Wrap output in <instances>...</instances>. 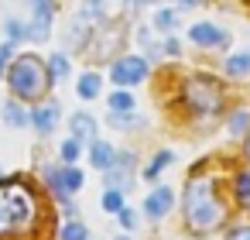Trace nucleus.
Wrapping results in <instances>:
<instances>
[{
	"mask_svg": "<svg viewBox=\"0 0 250 240\" xmlns=\"http://www.w3.org/2000/svg\"><path fill=\"white\" fill-rule=\"evenodd\" d=\"M223 219H226V206L219 202L216 185L209 178H199V175L188 178V185H185V226L202 237V233L219 230Z\"/></svg>",
	"mask_w": 250,
	"mask_h": 240,
	"instance_id": "1",
	"label": "nucleus"
},
{
	"mask_svg": "<svg viewBox=\"0 0 250 240\" xmlns=\"http://www.w3.org/2000/svg\"><path fill=\"white\" fill-rule=\"evenodd\" d=\"M35 216H38V202L28 182H18V178L0 182V237L31 230Z\"/></svg>",
	"mask_w": 250,
	"mask_h": 240,
	"instance_id": "2",
	"label": "nucleus"
},
{
	"mask_svg": "<svg viewBox=\"0 0 250 240\" xmlns=\"http://www.w3.org/2000/svg\"><path fill=\"white\" fill-rule=\"evenodd\" d=\"M55 76H48V65L38 59V55H21L11 72H7V83H11V93L21 96V100H42L48 83Z\"/></svg>",
	"mask_w": 250,
	"mask_h": 240,
	"instance_id": "3",
	"label": "nucleus"
},
{
	"mask_svg": "<svg viewBox=\"0 0 250 240\" xmlns=\"http://www.w3.org/2000/svg\"><path fill=\"white\" fill-rule=\"evenodd\" d=\"M185 100L192 103V110L212 113V110H219V103H223V89H219V83H212L209 76H192V79L185 83Z\"/></svg>",
	"mask_w": 250,
	"mask_h": 240,
	"instance_id": "4",
	"label": "nucleus"
},
{
	"mask_svg": "<svg viewBox=\"0 0 250 240\" xmlns=\"http://www.w3.org/2000/svg\"><path fill=\"white\" fill-rule=\"evenodd\" d=\"M144 76H147V62H144L141 55H124V59H117L113 69H110V79H113L117 86H134V83H141Z\"/></svg>",
	"mask_w": 250,
	"mask_h": 240,
	"instance_id": "5",
	"label": "nucleus"
},
{
	"mask_svg": "<svg viewBox=\"0 0 250 240\" xmlns=\"http://www.w3.org/2000/svg\"><path fill=\"white\" fill-rule=\"evenodd\" d=\"M171 199H175V196H171V189H168V185H158V189L144 199V213H147L151 219H161V216L171 209Z\"/></svg>",
	"mask_w": 250,
	"mask_h": 240,
	"instance_id": "6",
	"label": "nucleus"
},
{
	"mask_svg": "<svg viewBox=\"0 0 250 240\" xmlns=\"http://www.w3.org/2000/svg\"><path fill=\"white\" fill-rule=\"evenodd\" d=\"M55 120H59V103H42L35 113H31V124H35V131L38 134H52L55 131Z\"/></svg>",
	"mask_w": 250,
	"mask_h": 240,
	"instance_id": "7",
	"label": "nucleus"
},
{
	"mask_svg": "<svg viewBox=\"0 0 250 240\" xmlns=\"http://www.w3.org/2000/svg\"><path fill=\"white\" fill-rule=\"evenodd\" d=\"M188 38L195 42V45H223L226 42V35L216 28V24H206V21H199V24H192V31H188Z\"/></svg>",
	"mask_w": 250,
	"mask_h": 240,
	"instance_id": "8",
	"label": "nucleus"
},
{
	"mask_svg": "<svg viewBox=\"0 0 250 240\" xmlns=\"http://www.w3.org/2000/svg\"><path fill=\"white\" fill-rule=\"evenodd\" d=\"M31 7H35L31 38H45L48 35V24H52V4H48V0H31Z\"/></svg>",
	"mask_w": 250,
	"mask_h": 240,
	"instance_id": "9",
	"label": "nucleus"
},
{
	"mask_svg": "<svg viewBox=\"0 0 250 240\" xmlns=\"http://www.w3.org/2000/svg\"><path fill=\"white\" fill-rule=\"evenodd\" d=\"M89 161H93L100 172H110V168L117 165V154H113V148H110L106 141H93V144H89Z\"/></svg>",
	"mask_w": 250,
	"mask_h": 240,
	"instance_id": "10",
	"label": "nucleus"
},
{
	"mask_svg": "<svg viewBox=\"0 0 250 240\" xmlns=\"http://www.w3.org/2000/svg\"><path fill=\"white\" fill-rule=\"evenodd\" d=\"M72 137L83 144V141H96V120L89 113H76L72 117Z\"/></svg>",
	"mask_w": 250,
	"mask_h": 240,
	"instance_id": "11",
	"label": "nucleus"
},
{
	"mask_svg": "<svg viewBox=\"0 0 250 240\" xmlns=\"http://www.w3.org/2000/svg\"><path fill=\"white\" fill-rule=\"evenodd\" d=\"M4 120H7L11 127H24L31 117H28V110H24L18 100H11V103H4Z\"/></svg>",
	"mask_w": 250,
	"mask_h": 240,
	"instance_id": "12",
	"label": "nucleus"
},
{
	"mask_svg": "<svg viewBox=\"0 0 250 240\" xmlns=\"http://www.w3.org/2000/svg\"><path fill=\"white\" fill-rule=\"evenodd\" d=\"M233 192H236V199H240V206L250 213V172H240L236 178H233Z\"/></svg>",
	"mask_w": 250,
	"mask_h": 240,
	"instance_id": "13",
	"label": "nucleus"
},
{
	"mask_svg": "<svg viewBox=\"0 0 250 240\" xmlns=\"http://www.w3.org/2000/svg\"><path fill=\"white\" fill-rule=\"evenodd\" d=\"M96 93H100V76H96V72L79 76V96H83V100H93Z\"/></svg>",
	"mask_w": 250,
	"mask_h": 240,
	"instance_id": "14",
	"label": "nucleus"
},
{
	"mask_svg": "<svg viewBox=\"0 0 250 240\" xmlns=\"http://www.w3.org/2000/svg\"><path fill=\"white\" fill-rule=\"evenodd\" d=\"M250 72V55H229L226 59V76H247Z\"/></svg>",
	"mask_w": 250,
	"mask_h": 240,
	"instance_id": "15",
	"label": "nucleus"
},
{
	"mask_svg": "<svg viewBox=\"0 0 250 240\" xmlns=\"http://www.w3.org/2000/svg\"><path fill=\"white\" fill-rule=\"evenodd\" d=\"M247 131H250V110H236V113L229 117V134L240 137V134H247Z\"/></svg>",
	"mask_w": 250,
	"mask_h": 240,
	"instance_id": "16",
	"label": "nucleus"
},
{
	"mask_svg": "<svg viewBox=\"0 0 250 240\" xmlns=\"http://www.w3.org/2000/svg\"><path fill=\"white\" fill-rule=\"evenodd\" d=\"M110 110H113V113H130V110H134V96L124 93V89L113 93V96H110Z\"/></svg>",
	"mask_w": 250,
	"mask_h": 240,
	"instance_id": "17",
	"label": "nucleus"
},
{
	"mask_svg": "<svg viewBox=\"0 0 250 240\" xmlns=\"http://www.w3.org/2000/svg\"><path fill=\"white\" fill-rule=\"evenodd\" d=\"M62 189H65V192H79V189H83V172L69 165V168L62 172Z\"/></svg>",
	"mask_w": 250,
	"mask_h": 240,
	"instance_id": "18",
	"label": "nucleus"
},
{
	"mask_svg": "<svg viewBox=\"0 0 250 240\" xmlns=\"http://www.w3.org/2000/svg\"><path fill=\"white\" fill-rule=\"evenodd\" d=\"M171 165V151H161V154H154V161L144 168V178H158V172L161 168H168Z\"/></svg>",
	"mask_w": 250,
	"mask_h": 240,
	"instance_id": "19",
	"label": "nucleus"
},
{
	"mask_svg": "<svg viewBox=\"0 0 250 240\" xmlns=\"http://www.w3.org/2000/svg\"><path fill=\"white\" fill-rule=\"evenodd\" d=\"M103 209H106V213H120V209H127L120 189H106V192H103Z\"/></svg>",
	"mask_w": 250,
	"mask_h": 240,
	"instance_id": "20",
	"label": "nucleus"
},
{
	"mask_svg": "<svg viewBox=\"0 0 250 240\" xmlns=\"http://www.w3.org/2000/svg\"><path fill=\"white\" fill-rule=\"evenodd\" d=\"M89 237V230L79 223V219H69L65 226H62V240H86Z\"/></svg>",
	"mask_w": 250,
	"mask_h": 240,
	"instance_id": "21",
	"label": "nucleus"
},
{
	"mask_svg": "<svg viewBox=\"0 0 250 240\" xmlns=\"http://www.w3.org/2000/svg\"><path fill=\"white\" fill-rule=\"evenodd\" d=\"M175 24H178V14L175 11H158V18H154V28L158 31H175Z\"/></svg>",
	"mask_w": 250,
	"mask_h": 240,
	"instance_id": "22",
	"label": "nucleus"
},
{
	"mask_svg": "<svg viewBox=\"0 0 250 240\" xmlns=\"http://www.w3.org/2000/svg\"><path fill=\"white\" fill-rule=\"evenodd\" d=\"M79 151H83V144H79L76 137H69V141L62 144V161H65V165H76V158H79Z\"/></svg>",
	"mask_w": 250,
	"mask_h": 240,
	"instance_id": "23",
	"label": "nucleus"
},
{
	"mask_svg": "<svg viewBox=\"0 0 250 240\" xmlns=\"http://www.w3.org/2000/svg\"><path fill=\"white\" fill-rule=\"evenodd\" d=\"M7 35H11V42H18V38H31V28H24L21 21H7Z\"/></svg>",
	"mask_w": 250,
	"mask_h": 240,
	"instance_id": "24",
	"label": "nucleus"
},
{
	"mask_svg": "<svg viewBox=\"0 0 250 240\" xmlns=\"http://www.w3.org/2000/svg\"><path fill=\"white\" fill-rule=\"evenodd\" d=\"M52 72H55V79L69 76V62H65V55H52Z\"/></svg>",
	"mask_w": 250,
	"mask_h": 240,
	"instance_id": "25",
	"label": "nucleus"
},
{
	"mask_svg": "<svg viewBox=\"0 0 250 240\" xmlns=\"http://www.w3.org/2000/svg\"><path fill=\"white\" fill-rule=\"evenodd\" d=\"M45 178H48V185H52L59 196H65V189H62V172H59V168H48V172H45Z\"/></svg>",
	"mask_w": 250,
	"mask_h": 240,
	"instance_id": "26",
	"label": "nucleus"
},
{
	"mask_svg": "<svg viewBox=\"0 0 250 240\" xmlns=\"http://www.w3.org/2000/svg\"><path fill=\"white\" fill-rule=\"evenodd\" d=\"M117 216H120V226H124V230H134V226H137V213H134V209H120Z\"/></svg>",
	"mask_w": 250,
	"mask_h": 240,
	"instance_id": "27",
	"label": "nucleus"
},
{
	"mask_svg": "<svg viewBox=\"0 0 250 240\" xmlns=\"http://www.w3.org/2000/svg\"><path fill=\"white\" fill-rule=\"evenodd\" d=\"M226 240H250V223H243V226H233V230L226 233Z\"/></svg>",
	"mask_w": 250,
	"mask_h": 240,
	"instance_id": "28",
	"label": "nucleus"
},
{
	"mask_svg": "<svg viewBox=\"0 0 250 240\" xmlns=\"http://www.w3.org/2000/svg\"><path fill=\"white\" fill-rule=\"evenodd\" d=\"M11 48H14V45H4V48H0V76H4V62L11 59Z\"/></svg>",
	"mask_w": 250,
	"mask_h": 240,
	"instance_id": "29",
	"label": "nucleus"
},
{
	"mask_svg": "<svg viewBox=\"0 0 250 240\" xmlns=\"http://www.w3.org/2000/svg\"><path fill=\"white\" fill-rule=\"evenodd\" d=\"M165 52H168V55H178L182 48H178V42H175V38H168V42H165Z\"/></svg>",
	"mask_w": 250,
	"mask_h": 240,
	"instance_id": "30",
	"label": "nucleus"
},
{
	"mask_svg": "<svg viewBox=\"0 0 250 240\" xmlns=\"http://www.w3.org/2000/svg\"><path fill=\"white\" fill-rule=\"evenodd\" d=\"M247 158H250V141H247Z\"/></svg>",
	"mask_w": 250,
	"mask_h": 240,
	"instance_id": "31",
	"label": "nucleus"
},
{
	"mask_svg": "<svg viewBox=\"0 0 250 240\" xmlns=\"http://www.w3.org/2000/svg\"><path fill=\"white\" fill-rule=\"evenodd\" d=\"M182 4H195V0H182Z\"/></svg>",
	"mask_w": 250,
	"mask_h": 240,
	"instance_id": "32",
	"label": "nucleus"
},
{
	"mask_svg": "<svg viewBox=\"0 0 250 240\" xmlns=\"http://www.w3.org/2000/svg\"><path fill=\"white\" fill-rule=\"evenodd\" d=\"M120 240H127V237H120Z\"/></svg>",
	"mask_w": 250,
	"mask_h": 240,
	"instance_id": "33",
	"label": "nucleus"
}]
</instances>
